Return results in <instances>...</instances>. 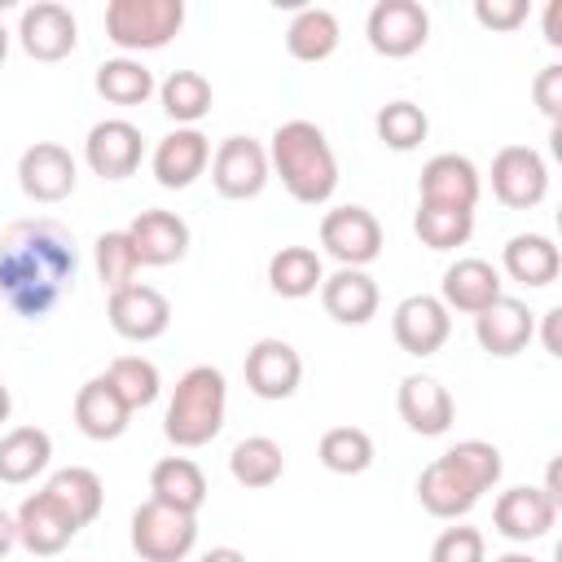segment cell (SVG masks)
Masks as SVG:
<instances>
[{
    "instance_id": "4dcf8cb0",
    "label": "cell",
    "mask_w": 562,
    "mask_h": 562,
    "mask_svg": "<svg viewBox=\"0 0 562 562\" xmlns=\"http://www.w3.org/2000/svg\"><path fill=\"white\" fill-rule=\"evenodd\" d=\"M338 40H342L338 18L329 9H316V4L299 9L285 26V48H290L294 61H325L338 48Z\"/></svg>"
},
{
    "instance_id": "836d02e7",
    "label": "cell",
    "mask_w": 562,
    "mask_h": 562,
    "mask_svg": "<svg viewBox=\"0 0 562 562\" xmlns=\"http://www.w3.org/2000/svg\"><path fill=\"white\" fill-rule=\"evenodd\" d=\"M44 492H53V496L70 509V518H75L79 527H88V522L101 514V501H105V487H101V479H97L88 465H66V470H57V474L44 483Z\"/></svg>"
},
{
    "instance_id": "d6a6232c",
    "label": "cell",
    "mask_w": 562,
    "mask_h": 562,
    "mask_svg": "<svg viewBox=\"0 0 562 562\" xmlns=\"http://www.w3.org/2000/svg\"><path fill=\"white\" fill-rule=\"evenodd\" d=\"M97 92L110 101V105H140L154 97V70L136 57H110L97 66Z\"/></svg>"
},
{
    "instance_id": "b9f144b4",
    "label": "cell",
    "mask_w": 562,
    "mask_h": 562,
    "mask_svg": "<svg viewBox=\"0 0 562 562\" xmlns=\"http://www.w3.org/2000/svg\"><path fill=\"white\" fill-rule=\"evenodd\" d=\"M430 562H487V544L479 527H443L430 544Z\"/></svg>"
},
{
    "instance_id": "ac0fdd59",
    "label": "cell",
    "mask_w": 562,
    "mask_h": 562,
    "mask_svg": "<svg viewBox=\"0 0 562 562\" xmlns=\"http://www.w3.org/2000/svg\"><path fill=\"white\" fill-rule=\"evenodd\" d=\"M127 241L140 259V268H167V263H180L184 250H189V224L176 215V211H140L127 228Z\"/></svg>"
},
{
    "instance_id": "d4e9b609",
    "label": "cell",
    "mask_w": 562,
    "mask_h": 562,
    "mask_svg": "<svg viewBox=\"0 0 562 562\" xmlns=\"http://www.w3.org/2000/svg\"><path fill=\"white\" fill-rule=\"evenodd\" d=\"M378 281L364 268H338L334 277L321 281V307L338 325H369L378 316Z\"/></svg>"
},
{
    "instance_id": "74e56055",
    "label": "cell",
    "mask_w": 562,
    "mask_h": 562,
    "mask_svg": "<svg viewBox=\"0 0 562 562\" xmlns=\"http://www.w3.org/2000/svg\"><path fill=\"white\" fill-rule=\"evenodd\" d=\"M373 127H378V140H382L386 149L408 154V149H417V145L426 140L430 119H426V110L413 105V101H386V105L378 110Z\"/></svg>"
},
{
    "instance_id": "816d5d0a",
    "label": "cell",
    "mask_w": 562,
    "mask_h": 562,
    "mask_svg": "<svg viewBox=\"0 0 562 562\" xmlns=\"http://www.w3.org/2000/svg\"><path fill=\"white\" fill-rule=\"evenodd\" d=\"M4 57H9V31H4V22H0V66H4Z\"/></svg>"
},
{
    "instance_id": "8992f818",
    "label": "cell",
    "mask_w": 562,
    "mask_h": 562,
    "mask_svg": "<svg viewBox=\"0 0 562 562\" xmlns=\"http://www.w3.org/2000/svg\"><path fill=\"white\" fill-rule=\"evenodd\" d=\"M268 171H272L268 149L255 136H224L220 149L211 154V184L220 198H233V202L259 198L268 184Z\"/></svg>"
},
{
    "instance_id": "9c48e42d",
    "label": "cell",
    "mask_w": 562,
    "mask_h": 562,
    "mask_svg": "<svg viewBox=\"0 0 562 562\" xmlns=\"http://www.w3.org/2000/svg\"><path fill=\"white\" fill-rule=\"evenodd\" d=\"M18 184H22V193H26L31 202L53 206V202H66V198L75 193L79 167H75V158H70L66 145H57V140H35V145L22 149V158H18Z\"/></svg>"
},
{
    "instance_id": "ba28073f",
    "label": "cell",
    "mask_w": 562,
    "mask_h": 562,
    "mask_svg": "<svg viewBox=\"0 0 562 562\" xmlns=\"http://www.w3.org/2000/svg\"><path fill=\"white\" fill-rule=\"evenodd\" d=\"M321 246L342 268H364L382 255V224L369 206H334L321 220Z\"/></svg>"
},
{
    "instance_id": "ffe728a7",
    "label": "cell",
    "mask_w": 562,
    "mask_h": 562,
    "mask_svg": "<svg viewBox=\"0 0 562 562\" xmlns=\"http://www.w3.org/2000/svg\"><path fill=\"white\" fill-rule=\"evenodd\" d=\"M531 334H536V316L527 312L522 299H509V294H501L496 303H487V307L474 316V338H479V347H483L487 356H496V360L518 356V351L531 342Z\"/></svg>"
},
{
    "instance_id": "ab89813d",
    "label": "cell",
    "mask_w": 562,
    "mask_h": 562,
    "mask_svg": "<svg viewBox=\"0 0 562 562\" xmlns=\"http://www.w3.org/2000/svg\"><path fill=\"white\" fill-rule=\"evenodd\" d=\"M97 272H101V285H105L110 294L136 281L140 259H136V250H132V241H127V233H123V228H114V233H101V237H97Z\"/></svg>"
},
{
    "instance_id": "f35d334b",
    "label": "cell",
    "mask_w": 562,
    "mask_h": 562,
    "mask_svg": "<svg viewBox=\"0 0 562 562\" xmlns=\"http://www.w3.org/2000/svg\"><path fill=\"white\" fill-rule=\"evenodd\" d=\"M105 378L114 382V391L123 395V404H127L132 413H136V408H149V404L158 400V391H162L158 364L145 360V356H119V360H110Z\"/></svg>"
},
{
    "instance_id": "2e32d148",
    "label": "cell",
    "mask_w": 562,
    "mask_h": 562,
    "mask_svg": "<svg viewBox=\"0 0 562 562\" xmlns=\"http://www.w3.org/2000/svg\"><path fill=\"white\" fill-rule=\"evenodd\" d=\"M241 373H246V386L259 400H290L303 382V360L285 338H259L246 351Z\"/></svg>"
},
{
    "instance_id": "c3c4849f",
    "label": "cell",
    "mask_w": 562,
    "mask_h": 562,
    "mask_svg": "<svg viewBox=\"0 0 562 562\" xmlns=\"http://www.w3.org/2000/svg\"><path fill=\"white\" fill-rule=\"evenodd\" d=\"M198 562H246V553L233 549V544H220V549H206Z\"/></svg>"
},
{
    "instance_id": "4fadbf2b",
    "label": "cell",
    "mask_w": 562,
    "mask_h": 562,
    "mask_svg": "<svg viewBox=\"0 0 562 562\" xmlns=\"http://www.w3.org/2000/svg\"><path fill=\"white\" fill-rule=\"evenodd\" d=\"M18 40H22L26 57H35V61H61L79 44V22H75V13L66 4L35 0L18 18Z\"/></svg>"
},
{
    "instance_id": "4316f807",
    "label": "cell",
    "mask_w": 562,
    "mask_h": 562,
    "mask_svg": "<svg viewBox=\"0 0 562 562\" xmlns=\"http://www.w3.org/2000/svg\"><path fill=\"white\" fill-rule=\"evenodd\" d=\"M501 263H505V272H509L514 281L540 290V285H553V281H558V272H562V250H558L553 237H544V233H518V237L505 241Z\"/></svg>"
},
{
    "instance_id": "6da1fadb",
    "label": "cell",
    "mask_w": 562,
    "mask_h": 562,
    "mask_svg": "<svg viewBox=\"0 0 562 562\" xmlns=\"http://www.w3.org/2000/svg\"><path fill=\"white\" fill-rule=\"evenodd\" d=\"M79 277V255L57 220H18L0 237V299L26 316L44 321Z\"/></svg>"
},
{
    "instance_id": "52a82bcc",
    "label": "cell",
    "mask_w": 562,
    "mask_h": 562,
    "mask_svg": "<svg viewBox=\"0 0 562 562\" xmlns=\"http://www.w3.org/2000/svg\"><path fill=\"white\" fill-rule=\"evenodd\" d=\"M364 35L382 57H413L430 40V13L417 0H378L364 18Z\"/></svg>"
},
{
    "instance_id": "44dd1931",
    "label": "cell",
    "mask_w": 562,
    "mask_h": 562,
    "mask_svg": "<svg viewBox=\"0 0 562 562\" xmlns=\"http://www.w3.org/2000/svg\"><path fill=\"white\" fill-rule=\"evenodd\" d=\"M505 290H501V272L479 259V255H465L457 263L443 268V281H439V303L448 312H465V316H479L487 303H496Z\"/></svg>"
},
{
    "instance_id": "30bf717a",
    "label": "cell",
    "mask_w": 562,
    "mask_h": 562,
    "mask_svg": "<svg viewBox=\"0 0 562 562\" xmlns=\"http://www.w3.org/2000/svg\"><path fill=\"white\" fill-rule=\"evenodd\" d=\"M492 193L509 211H531L549 193V167L531 145H505L492 158Z\"/></svg>"
},
{
    "instance_id": "d590c367",
    "label": "cell",
    "mask_w": 562,
    "mask_h": 562,
    "mask_svg": "<svg viewBox=\"0 0 562 562\" xmlns=\"http://www.w3.org/2000/svg\"><path fill=\"white\" fill-rule=\"evenodd\" d=\"M413 233L422 237V246L430 250H457L470 241L474 233V211H457V206H426L417 202V215H413Z\"/></svg>"
},
{
    "instance_id": "7bdbcfd3",
    "label": "cell",
    "mask_w": 562,
    "mask_h": 562,
    "mask_svg": "<svg viewBox=\"0 0 562 562\" xmlns=\"http://www.w3.org/2000/svg\"><path fill=\"white\" fill-rule=\"evenodd\" d=\"M474 22L487 31H514L527 22V0H474Z\"/></svg>"
},
{
    "instance_id": "d6986e66",
    "label": "cell",
    "mask_w": 562,
    "mask_h": 562,
    "mask_svg": "<svg viewBox=\"0 0 562 562\" xmlns=\"http://www.w3.org/2000/svg\"><path fill=\"white\" fill-rule=\"evenodd\" d=\"M553 518H558V501H553L544 487H527V483L501 492V501H496V509H492L496 531H501L505 540H514V544H527V540L549 536Z\"/></svg>"
},
{
    "instance_id": "ee69618b",
    "label": "cell",
    "mask_w": 562,
    "mask_h": 562,
    "mask_svg": "<svg viewBox=\"0 0 562 562\" xmlns=\"http://www.w3.org/2000/svg\"><path fill=\"white\" fill-rule=\"evenodd\" d=\"M531 97H536L540 114L558 123V114H562V66H544L531 83Z\"/></svg>"
},
{
    "instance_id": "e0dca14e",
    "label": "cell",
    "mask_w": 562,
    "mask_h": 562,
    "mask_svg": "<svg viewBox=\"0 0 562 562\" xmlns=\"http://www.w3.org/2000/svg\"><path fill=\"white\" fill-rule=\"evenodd\" d=\"M479 167L465 154H435L422 176H417V193L426 206H457V211H474L479 202Z\"/></svg>"
},
{
    "instance_id": "277c9868",
    "label": "cell",
    "mask_w": 562,
    "mask_h": 562,
    "mask_svg": "<svg viewBox=\"0 0 562 562\" xmlns=\"http://www.w3.org/2000/svg\"><path fill=\"white\" fill-rule=\"evenodd\" d=\"M184 26V0H110L105 4V40L123 53L162 48Z\"/></svg>"
},
{
    "instance_id": "e575fe53",
    "label": "cell",
    "mask_w": 562,
    "mask_h": 562,
    "mask_svg": "<svg viewBox=\"0 0 562 562\" xmlns=\"http://www.w3.org/2000/svg\"><path fill=\"white\" fill-rule=\"evenodd\" d=\"M158 101H162L167 119L193 127L202 114H211V83H206V75H198V70H171V75L158 83Z\"/></svg>"
},
{
    "instance_id": "5bb4252c",
    "label": "cell",
    "mask_w": 562,
    "mask_h": 562,
    "mask_svg": "<svg viewBox=\"0 0 562 562\" xmlns=\"http://www.w3.org/2000/svg\"><path fill=\"white\" fill-rule=\"evenodd\" d=\"M391 334L408 356H435L452 334V312L435 294H408L391 312Z\"/></svg>"
},
{
    "instance_id": "8fae6325",
    "label": "cell",
    "mask_w": 562,
    "mask_h": 562,
    "mask_svg": "<svg viewBox=\"0 0 562 562\" xmlns=\"http://www.w3.org/2000/svg\"><path fill=\"white\" fill-rule=\"evenodd\" d=\"M105 316H110V329L119 338H127V342H154L171 325V303H167L162 290L132 281V285H123V290L110 294Z\"/></svg>"
},
{
    "instance_id": "681fc988",
    "label": "cell",
    "mask_w": 562,
    "mask_h": 562,
    "mask_svg": "<svg viewBox=\"0 0 562 562\" xmlns=\"http://www.w3.org/2000/svg\"><path fill=\"white\" fill-rule=\"evenodd\" d=\"M9 413H13V395H9V386L0 382V422H9Z\"/></svg>"
},
{
    "instance_id": "3957f363",
    "label": "cell",
    "mask_w": 562,
    "mask_h": 562,
    "mask_svg": "<svg viewBox=\"0 0 562 562\" xmlns=\"http://www.w3.org/2000/svg\"><path fill=\"white\" fill-rule=\"evenodd\" d=\"M224 408H228L224 373L215 364H193L171 391V404H167V417H162V435L176 448H202V443H211L220 435Z\"/></svg>"
},
{
    "instance_id": "1f68e13d",
    "label": "cell",
    "mask_w": 562,
    "mask_h": 562,
    "mask_svg": "<svg viewBox=\"0 0 562 562\" xmlns=\"http://www.w3.org/2000/svg\"><path fill=\"white\" fill-rule=\"evenodd\" d=\"M228 470H233V479H237L241 487L259 492V487H272V483L285 474V452H281L277 439L250 435V439H241V443L228 452Z\"/></svg>"
},
{
    "instance_id": "7c38bea8",
    "label": "cell",
    "mask_w": 562,
    "mask_h": 562,
    "mask_svg": "<svg viewBox=\"0 0 562 562\" xmlns=\"http://www.w3.org/2000/svg\"><path fill=\"white\" fill-rule=\"evenodd\" d=\"M13 522H18V544L26 553H35V558H53L79 536V522L70 518V509L53 492L26 496L18 505V514H13Z\"/></svg>"
},
{
    "instance_id": "7a4b0ae2",
    "label": "cell",
    "mask_w": 562,
    "mask_h": 562,
    "mask_svg": "<svg viewBox=\"0 0 562 562\" xmlns=\"http://www.w3.org/2000/svg\"><path fill=\"white\" fill-rule=\"evenodd\" d=\"M268 167L281 176L285 193L294 202H307V206L329 202L338 189V158H334L325 132L307 119H290L272 132Z\"/></svg>"
},
{
    "instance_id": "83f0119b",
    "label": "cell",
    "mask_w": 562,
    "mask_h": 562,
    "mask_svg": "<svg viewBox=\"0 0 562 562\" xmlns=\"http://www.w3.org/2000/svg\"><path fill=\"white\" fill-rule=\"evenodd\" d=\"M149 501H162L171 509L198 514L206 505V474L189 457H162L149 470Z\"/></svg>"
},
{
    "instance_id": "603a6c76",
    "label": "cell",
    "mask_w": 562,
    "mask_h": 562,
    "mask_svg": "<svg viewBox=\"0 0 562 562\" xmlns=\"http://www.w3.org/2000/svg\"><path fill=\"white\" fill-rule=\"evenodd\" d=\"M206 162H211V140H206L198 127H176V132H167V136L154 145V158H149L154 180H158L162 189H189V184L206 171Z\"/></svg>"
},
{
    "instance_id": "5b68a950",
    "label": "cell",
    "mask_w": 562,
    "mask_h": 562,
    "mask_svg": "<svg viewBox=\"0 0 562 562\" xmlns=\"http://www.w3.org/2000/svg\"><path fill=\"white\" fill-rule=\"evenodd\" d=\"M198 544V514L171 509L162 501H145L132 514V549L145 562H180Z\"/></svg>"
},
{
    "instance_id": "f546056e",
    "label": "cell",
    "mask_w": 562,
    "mask_h": 562,
    "mask_svg": "<svg viewBox=\"0 0 562 562\" xmlns=\"http://www.w3.org/2000/svg\"><path fill=\"white\" fill-rule=\"evenodd\" d=\"M321 281H325V268L312 246H281L268 259V285L281 299H307L321 290Z\"/></svg>"
},
{
    "instance_id": "7dc6e473",
    "label": "cell",
    "mask_w": 562,
    "mask_h": 562,
    "mask_svg": "<svg viewBox=\"0 0 562 562\" xmlns=\"http://www.w3.org/2000/svg\"><path fill=\"white\" fill-rule=\"evenodd\" d=\"M13 544H18V522H13V514L0 509V558H4Z\"/></svg>"
},
{
    "instance_id": "f1b7e54d",
    "label": "cell",
    "mask_w": 562,
    "mask_h": 562,
    "mask_svg": "<svg viewBox=\"0 0 562 562\" xmlns=\"http://www.w3.org/2000/svg\"><path fill=\"white\" fill-rule=\"evenodd\" d=\"M53 461V439L40 426H13L0 439V483H31Z\"/></svg>"
},
{
    "instance_id": "bcb514c9",
    "label": "cell",
    "mask_w": 562,
    "mask_h": 562,
    "mask_svg": "<svg viewBox=\"0 0 562 562\" xmlns=\"http://www.w3.org/2000/svg\"><path fill=\"white\" fill-rule=\"evenodd\" d=\"M558 18H562V4L553 0V4L544 9V40H549V44H562V26H558Z\"/></svg>"
},
{
    "instance_id": "9a60e30c",
    "label": "cell",
    "mask_w": 562,
    "mask_h": 562,
    "mask_svg": "<svg viewBox=\"0 0 562 562\" xmlns=\"http://www.w3.org/2000/svg\"><path fill=\"white\" fill-rule=\"evenodd\" d=\"M140 154H145V136H140L136 123H127V119H101V123L88 127L83 158H88V167L101 180H127L140 167Z\"/></svg>"
},
{
    "instance_id": "8d00e7d4",
    "label": "cell",
    "mask_w": 562,
    "mask_h": 562,
    "mask_svg": "<svg viewBox=\"0 0 562 562\" xmlns=\"http://www.w3.org/2000/svg\"><path fill=\"white\" fill-rule=\"evenodd\" d=\"M316 457L334 474H364L373 465V439L360 426H334V430L321 435Z\"/></svg>"
},
{
    "instance_id": "60d3db41",
    "label": "cell",
    "mask_w": 562,
    "mask_h": 562,
    "mask_svg": "<svg viewBox=\"0 0 562 562\" xmlns=\"http://www.w3.org/2000/svg\"><path fill=\"white\" fill-rule=\"evenodd\" d=\"M448 457L457 461V470L479 487V492H487V487H496L501 483V448L496 443H487V439H461L457 448H448Z\"/></svg>"
},
{
    "instance_id": "f907efd6",
    "label": "cell",
    "mask_w": 562,
    "mask_h": 562,
    "mask_svg": "<svg viewBox=\"0 0 562 562\" xmlns=\"http://www.w3.org/2000/svg\"><path fill=\"white\" fill-rule=\"evenodd\" d=\"M496 562H536V558H531V553H501Z\"/></svg>"
},
{
    "instance_id": "7402d4cb",
    "label": "cell",
    "mask_w": 562,
    "mask_h": 562,
    "mask_svg": "<svg viewBox=\"0 0 562 562\" xmlns=\"http://www.w3.org/2000/svg\"><path fill=\"white\" fill-rule=\"evenodd\" d=\"M395 408H400L404 426L417 430V435H426V439H430V435H443V430L452 426V417H457V404H452L448 386H443L439 378H426V373H408V378L400 382Z\"/></svg>"
},
{
    "instance_id": "484cf974",
    "label": "cell",
    "mask_w": 562,
    "mask_h": 562,
    "mask_svg": "<svg viewBox=\"0 0 562 562\" xmlns=\"http://www.w3.org/2000/svg\"><path fill=\"white\" fill-rule=\"evenodd\" d=\"M132 422V408L123 404V395L114 391V382L105 373L88 378L79 391H75V426L88 435V439H119Z\"/></svg>"
},
{
    "instance_id": "cb8c5ba5",
    "label": "cell",
    "mask_w": 562,
    "mask_h": 562,
    "mask_svg": "<svg viewBox=\"0 0 562 562\" xmlns=\"http://www.w3.org/2000/svg\"><path fill=\"white\" fill-rule=\"evenodd\" d=\"M479 496H483V492L457 470V461H452L448 452L435 457V461L417 474V501H422V509L435 514V518H461V514L474 509Z\"/></svg>"
},
{
    "instance_id": "f6af8a7d",
    "label": "cell",
    "mask_w": 562,
    "mask_h": 562,
    "mask_svg": "<svg viewBox=\"0 0 562 562\" xmlns=\"http://www.w3.org/2000/svg\"><path fill=\"white\" fill-rule=\"evenodd\" d=\"M558 321H562V307H549V312H544V351H549V356H562V342H558Z\"/></svg>"
}]
</instances>
